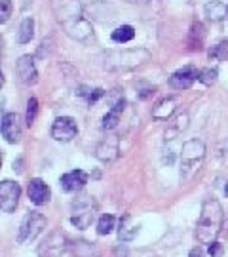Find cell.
<instances>
[{
	"label": "cell",
	"instance_id": "cell-1",
	"mask_svg": "<svg viewBox=\"0 0 228 257\" xmlns=\"http://www.w3.org/2000/svg\"><path fill=\"white\" fill-rule=\"evenodd\" d=\"M52 10L69 37L84 42L93 35L90 21L84 18L80 0H52Z\"/></svg>",
	"mask_w": 228,
	"mask_h": 257
},
{
	"label": "cell",
	"instance_id": "cell-2",
	"mask_svg": "<svg viewBox=\"0 0 228 257\" xmlns=\"http://www.w3.org/2000/svg\"><path fill=\"white\" fill-rule=\"evenodd\" d=\"M222 227V206L215 198H207L201 206V213L196 223V240L200 244H211Z\"/></svg>",
	"mask_w": 228,
	"mask_h": 257
},
{
	"label": "cell",
	"instance_id": "cell-3",
	"mask_svg": "<svg viewBox=\"0 0 228 257\" xmlns=\"http://www.w3.org/2000/svg\"><path fill=\"white\" fill-rule=\"evenodd\" d=\"M205 156V147L200 139H190L182 145V155H181V179L186 181L194 177V174L200 170L201 162Z\"/></svg>",
	"mask_w": 228,
	"mask_h": 257
},
{
	"label": "cell",
	"instance_id": "cell-4",
	"mask_svg": "<svg viewBox=\"0 0 228 257\" xmlns=\"http://www.w3.org/2000/svg\"><path fill=\"white\" fill-rule=\"evenodd\" d=\"M95 213H97V202L91 196L84 194V196L76 198L73 202L71 223H73L76 229L86 230L93 223V219H95Z\"/></svg>",
	"mask_w": 228,
	"mask_h": 257
},
{
	"label": "cell",
	"instance_id": "cell-5",
	"mask_svg": "<svg viewBox=\"0 0 228 257\" xmlns=\"http://www.w3.org/2000/svg\"><path fill=\"white\" fill-rule=\"evenodd\" d=\"M46 217L38 211H31L27 213L21 225H19V232H18V244H25V242H31L35 240L46 229Z\"/></svg>",
	"mask_w": 228,
	"mask_h": 257
},
{
	"label": "cell",
	"instance_id": "cell-6",
	"mask_svg": "<svg viewBox=\"0 0 228 257\" xmlns=\"http://www.w3.org/2000/svg\"><path fill=\"white\" fill-rule=\"evenodd\" d=\"M19 196H21L19 183L12 181V179L0 181V210L4 213H14L16 211L19 204Z\"/></svg>",
	"mask_w": 228,
	"mask_h": 257
},
{
	"label": "cell",
	"instance_id": "cell-7",
	"mask_svg": "<svg viewBox=\"0 0 228 257\" xmlns=\"http://www.w3.org/2000/svg\"><path fill=\"white\" fill-rule=\"evenodd\" d=\"M67 251V238L61 232H52L46 240L38 246V255L40 257H61Z\"/></svg>",
	"mask_w": 228,
	"mask_h": 257
},
{
	"label": "cell",
	"instance_id": "cell-8",
	"mask_svg": "<svg viewBox=\"0 0 228 257\" xmlns=\"http://www.w3.org/2000/svg\"><path fill=\"white\" fill-rule=\"evenodd\" d=\"M76 134H78V126H76L74 118H71V116H59V118H55L54 126H52V138L55 141L67 143V141L76 138Z\"/></svg>",
	"mask_w": 228,
	"mask_h": 257
},
{
	"label": "cell",
	"instance_id": "cell-9",
	"mask_svg": "<svg viewBox=\"0 0 228 257\" xmlns=\"http://www.w3.org/2000/svg\"><path fill=\"white\" fill-rule=\"evenodd\" d=\"M198 76H200V71L194 65H186L169 76V86L173 90H188L198 80Z\"/></svg>",
	"mask_w": 228,
	"mask_h": 257
},
{
	"label": "cell",
	"instance_id": "cell-10",
	"mask_svg": "<svg viewBox=\"0 0 228 257\" xmlns=\"http://www.w3.org/2000/svg\"><path fill=\"white\" fill-rule=\"evenodd\" d=\"M0 134L8 143H18L21 139V122L18 112H6L0 120Z\"/></svg>",
	"mask_w": 228,
	"mask_h": 257
},
{
	"label": "cell",
	"instance_id": "cell-11",
	"mask_svg": "<svg viewBox=\"0 0 228 257\" xmlns=\"http://www.w3.org/2000/svg\"><path fill=\"white\" fill-rule=\"evenodd\" d=\"M16 73H18V78L23 84H37L38 80V73H37V67H35V57L33 55H23L19 57L18 65H16Z\"/></svg>",
	"mask_w": 228,
	"mask_h": 257
},
{
	"label": "cell",
	"instance_id": "cell-12",
	"mask_svg": "<svg viewBox=\"0 0 228 257\" xmlns=\"http://www.w3.org/2000/svg\"><path fill=\"white\" fill-rule=\"evenodd\" d=\"M59 183H61V189L65 193H78L88 183V174L82 170H73V172L65 174Z\"/></svg>",
	"mask_w": 228,
	"mask_h": 257
},
{
	"label": "cell",
	"instance_id": "cell-13",
	"mask_svg": "<svg viewBox=\"0 0 228 257\" xmlns=\"http://www.w3.org/2000/svg\"><path fill=\"white\" fill-rule=\"evenodd\" d=\"M95 155L101 162H114L120 155V147H118V138L116 136H110L105 141H101L97 149H95Z\"/></svg>",
	"mask_w": 228,
	"mask_h": 257
},
{
	"label": "cell",
	"instance_id": "cell-14",
	"mask_svg": "<svg viewBox=\"0 0 228 257\" xmlns=\"http://www.w3.org/2000/svg\"><path fill=\"white\" fill-rule=\"evenodd\" d=\"M27 193H29V200L33 204H37V206H42V204H46L52 198V191H50V187L42 179H33L29 183Z\"/></svg>",
	"mask_w": 228,
	"mask_h": 257
},
{
	"label": "cell",
	"instance_id": "cell-15",
	"mask_svg": "<svg viewBox=\"0 0 228 257\" xmlns=\"http://www.w3.org/2000/svg\"><path fill=\"white\" fill-rule=\"evenodd\" d=\"M179 103H181V99H179L177 95L165 97V99H162L160 103H156V107L152 109V116H154L156 120H167L175 112Z\"/></svg>",
	"mask_w": 228,
	"mask_h": 257
},
{
	"label": "cell",
	"instance_id": "cell-16",
	"mask_svg": "<svg viewBox=\"0 0 228 257\" xmlns=\"http://www.w3.org/2000/svg\"><path fill=\"white\" fill-rule=\"evenodd\" d=\"M205 16H207V19H211V21L228 19V4L219 2V0L207 2V4H205Z\"/></svg>",
	"mask_w": 228,
	"mask_h": 257
},
{
	"label": "cell",
	"instance_id": "cell-17",
	"mask_svg": "<svg viewBox=\"0 0 228 257\" xmlns=\"http://www.w3.org/2000/svg\"><path fill=\"white\" fill-rule=\"evenodd\" d=\"M124 107H126V101L120 99V101L105 114V118H103V130H112L118 126L120 116H122V112H124Z\"/></svg>",
	"mask_w": 228,
	"mask_h": 257
},
{
	"label": "cell",
	"instance_id": "cell-18",
	"mask_svg": "<svg viewBox=\"0 0 228 257\" xmlns=\"http://www.w3.org/2000/svg\"><path fill=\"white\" fill-rule=\"evenodd\" d=\"M129 215H124L122 219H120V232H118V236L120 240H124V242H129V240H133L139 234V227L137 225H133V227H128V223H129Z\"/></svg>",
	"mask_w": 228,
	"mask_h": 257
},
{
	"label": "cell",
	"instance_id": "cell-19",
	"mask_svg": "<svg viewBox=\"0 0 228 257\" xmlns=\"http://www.w3.org/2000/svg\"><path fill=\"white\" fill-rule=\"evenodd\" d=\"M33 37H35V21L31 18L23 19V23L19 25V35H18L19 44H27V42H31Z\"/></svg>",
	"mask_w": 228,
	"mask_h": 257
},
{
	"label": "cell",
	"instance_id": "cell-20",
	"mask_svg": "<svg viewBox=\"0 0 228 257\" xmlns=\"http://www.w3.org/2000/svg\"><path fill=\"white\" fill-rule=\"evenodd\" d=\"M135 37V31H133V27L131 25H122V27H118L114 33H112V40L114 42H129L131 38Z\"/></svg>",
	"mask_w": 228,
	"mask_h": 257
},
{
	"label": "cell",
	"instance_id": "cell-21",
	"mask_svg": "<svg viewBox=\"0 0 228 257\" xmlns=\"http://www.w3.org/2000/svg\"><path fill=\"white\" fill-rule=\"evenodd\" d=\"M190 48L192 50H200L201 44H203V37H205V33H203V25L201 23H194V27L190 31Z\"/></svg>",
	"mask_w": 228,
	"mask_h": 257
},
{
	"label": "cell",
	"instance_id": "cell-22",
	"mask_svg": "<svg viewBox=\"0 0 228 257\" xmlns=\"http://www.w3.org/2000/svg\"><path fill=\"white\" fill-rule=\"evenodd\" d=\"M114 215H110V213H105V215H101L99 223H97V232H99L101 236H105V234H110L112 229H114Z\"/></svg>",
	"mask_w": 228,
	"mask_h": 257
},
{
	"label": "cell",
	"instance_id": "cell-23",
	"mask_svg": "<svg viewBox=\"0 0 228 257\" xmlns=\"http://www.w3.org/2000/svg\"><path fill=\"white\" fill-rule=\"evenodd\" d=\"M37 114H38V99L37 97H31V99L27 101V116H25L27 126H33V124H35Z\"/></svg>",
	"mask_w": 228,
	"mask_h": 257
},
{
	"label": "cell",
	"instance_id": "cell-24",
	"mask_svg": "<svg viewBox=\"0 0 228 257\" xmlns=\"http://www.w3.org/2000/svg\"><path fill=\"white\" fill-rule=\"evenodd\" d=\"M12 10H14V4L12 0H0V25L6 23L12 16Z\"/></svg>",
	"mask_w": 228,
	"mask_h": 257
},
{
	"label": "cell",
	"instance_id": "cell-25",
	"mask_svg": "<svg viewBox=\"0 0 228 257\" xmlns=\"http://www.w3.org/2000/svg\"><path fill=\"white\" fill-rule=\"evenodd\" d=\"M198 80L205 86H211V84L217 80V69H205V71H200V76Z\"/></svg>",
	"mask_w": 228,
	"mask_h": 257
},
{
	"label": "cell",
	"instance_id": "cell-26",
	"mask_svg": "<svg viewBox=\"0 0 228 257\" xmlns=\"http://www.w3.org/2000/svg\"><path fill=\"white\" fill-rule=\"evenodd\" d=\"M207 253L211 257H220L222 255V246H220L219 242H211L209 248H207Z\"/></svg>",
	"mask_w": 228,
	"mask_h": 257
},
{
	"label": "cell",
	"instance_id": "cell-27",
	"mask_svg": "<svg viewBox=\"0 0 228 257\" xmlns=\"http://www.w3.org/2000/svg\"><path fill=\"white\" fill-rule=\"evenodd\" d=\"M103 95H105V90L97 88V90H93L91 93H88V97H86V99H88V103H95L99 97H103Z\"/></svg>",
	"mask_w": 228,
	"mask_h": 257
},
{
	"label": "cell",
	"instance_id": "cell-28",
	"mask_svg": "<svg viewBox=\"0 0 228 257\" xmlns=\"http://www.w3.org/2000/svg\"><path fill=\"white\" fill-rule=\"evenodd\" d=\"M188 257H203V251H201V248H200V246H198V248H194V249H192V251H190V255H188Z\"/></svg>",
	"mask_w": 228,
	"mask_h": 257
},
{
	"label": "cell",
	"instance_id": "cell-29",
	"mask_svg": "<svg viewBox=\"0 0 228 257\" xmlns=\"http://www.w3.org/2000/svg\"><path fill=\"white\" fill-rule=\"evenodd\" d=\"M21 166H23V160H18V162H14V170H16L18 174H21V172H23V168H21Z\"/></svg>",
	"mask_w": 228,
	"mask_h": 257
},
{
	"label": "cell",
	"instance_id": "cell-30",
	"mask_svg": "<svg viewBox=\"0 0 228 257\" xmlns=\"http://www.w3.org/2000/svg\"><path fill=\"white\" fill-rule=\"evenodd\" d=\"M126 2H131V4H145V2H150V0H126Z\"/></svg>",
	"mask_w": 228,
	"mask_h": 257
},
{
	"label": "cell",
	"instance_id": "cell-31",
	"mask_svg": "<svg viewBox=\"0 0 228 257\" xmlns=\"http://www.w3.org/2000/svg\"><path fill=\"white\" fill-rule=\"evenodd\" d=\"M4 86V74H2V71H0V88Z\"/></svg>",
	"mask_w": 228,
	"mask_h": 257
},
{
	"label": "cell",
	"instance_id": "cell-32",
	"mask_svg": "<svg viewBox=\"0 0 228 257\" xmlns=\"http://www.w3.org/2000/svg\"><path fill=\"white\" fill-rule=\"evenodd\" d=\"M224 193H226V196H228V183H226V187H224Z\"/></svg>",
	"mask_w": 228,
	"mask_h": 257
},
{
	"label": "cell",
	"instance_id": "cell-33",
	"mask_svg": "<svg viewBox=\"0 0 228 257\" xmlns=\"http://www.w3.org/2000/svg\"><path fill=\"white\" fill-rule=\"evenodd\" d=\"M0 166H2V153H0Z\"/></svg>",
	"mask_w": 228,
	"mask_h": 257
},
{
	"label": "cell",
	"instance_id": "cell-34",
	"mask_svg": "<svg viewBox=\"0 0 228 257\" xmlns=\"http://www.w3.org/2000/svg\"><path fill=\"white\" fill-rule=\"evenodd\" d=\"M0 48H2V40H0Z\"/></svg>",
	"mask_w": 228,
	"mask_h": 257
}]
</instances>
